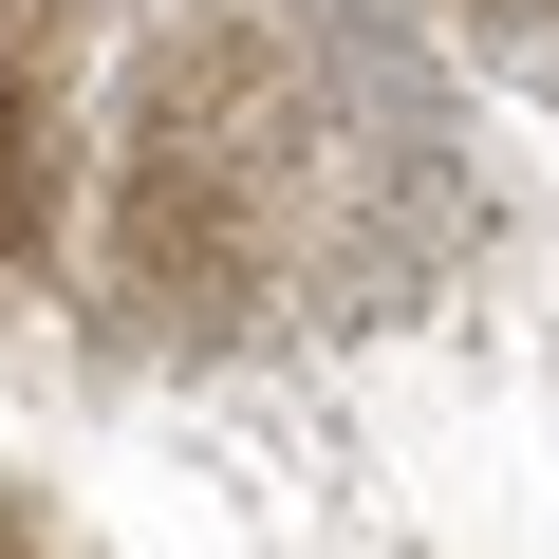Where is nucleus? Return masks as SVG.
I'll return each mask as SVG.
<instances>
[{"instance_id":"1","label":"nucleus","mask_w":559,"mask_h":559,"mask_svg":"<svg viewBox=\"0 0 559 559\" xmlns=\"http://www.w3.org/2000/svg\"><path fill=\"white\" fill-rule=\"evenodd\" d=\"M261 261H280V187L224 168L205 131L131 112V168H112V299L168 318V336H224V318H261Z\"/></svg>"},{"instance_id":"2","label":"nucleus","mask_w":559,"mask_h":559,"mask_svg":"<svg viewBox=\"0 0 559 559\" xmlns=\"http://www.w3.org/2000/svg\"><path fill=\"white\" fill-rule=\"evenodd\" d=\"M57 224V131H38V57H20V0H0V261H38Z\"/></svg>"},{"instance_id":"3","label":"nucleus","mask_w":559,"mask_h":559,"mask_svg":"<svg viewBox=\"0 0 559 559\" xmlns=\"http://www.w3.org/2000/svg\"><path fill=\"white\" fill-rule=\"evenodd\" d=\"M0 559H94V540H75L57 503H20V485H0Z\"/></svg>"}]
</instances>
